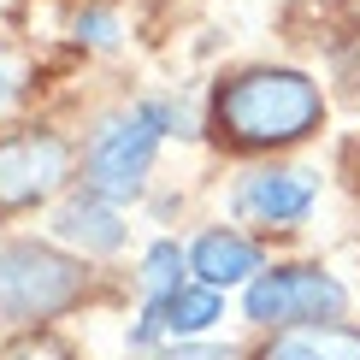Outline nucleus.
Segmentation results:
<instances>
[{
  "instance_id": "obj_1",
  "label": "nucleus",
  "mask_w": 360,
  "mask_h": 360,
  "mask_svg": "<svg viewBox=\"0 0 360 360\" xmlns=\"http://www.w3.org/2000/svg\"><path fill=\"white\" fill-rule=\"evenodd\" d=\"M319 83L302 71H243L236 83L219 89V130L243 148L302 142L307 130H319Z\"/></svg>"
},
{
  "instance_id": "obj_2",
  "label": "nucleus",
  "mask_w": 360,
  "mask_h": 360,
  "mask_svg": "<svg viewBox=\"0 0 360 360\" xmlns=\"http://www.w3.org/2000/svg\"><path fill=\"white\" fill-rule=\"evenodd\" d=\"M83 295V266L41 243H6L0 248V319L36 325L65 313Z\"/></svg>"
},
{
  "instance_id": "obj_3",
  "label": "nucleus",
  "mask_w": 360,
  "mask_h": 360,
  "mask_svg": "<svg viewBox=\"0 0 360 360\" xmlns=\"http://www.w3.org/2000/svg\"><path fill=\"white\" fill-rule=\"evenodd\" d=\"M160 118L142 107L130 112H112L107 124L89 136V154H83V189L101 195V201H136L142 184H148V166H154V148H160Z\"/></svg>"
},
{
  "instance_id": "obj_4",
  "label": "nucleus",
  "mask_w": 360,
  "mask_h": 360,
  "mask_svg": "<svg viewBox=\"0 0 360 360\" xmlns=\"http://www.w3.org/2000/svg\"><path fill=\"white\" fill-rule=\"evenodd\" d=\"M349 307V290L331 272H313V266H272L248 283L243 313L254 325H331Z\"/></svg>"
},
{
  "instance_id": "obj_5",
  "label": "nucleus",
  "mask_w": 360,
  "mask_h": 360,
  "mask_svg": "<svg viewBox=\"0 0 360 360\" xmlns=\"http://www.w3.org/2000/svg\"><path fill=\"white\" fill-rule=\"evenodd\" d=\"M71 172V148L53 130H18V136H0V213H18L36 207L65 184Z\"/></svg>"
},
{
  "instance_id": "obj_6",
  "label": "nucleus",
  "mask_w": 360,
  "mask_h": 360,
  "mask_svg": "<svg viewBox=\"0 0 360 360\" xmlns=\"http://www.w3.org/2000/svg\"><path fill=\"white\" fill-rule=\"evenodd\" d=\"M213 319H224V302H219V290H207V283H184L177 295H160V302H148L142 307V325L130 331V342L136 349H148V342H160V337H177V342H189V337H201Z\"/></svg>"
},
{
  "instance_id": "obj_7",
  "label": "nucleus",
  "mask_w": 360,
  "mask_h": 360,
  "mask_svg": "<svg viewBox=\"0 0 360 360\" xmlns=\"http://www.w3.org/2000/svg\"><path fill=\"white\" fill-rule=\"evenodd\" d=\"M231 207L254 224H302L313 213V184L302 172H254V177H243Z\"/></svg>"
},
{
  "instance_id": "obj_8",
  "label": "nucleus",
  "mask_w": 360,
  "mask_h": 360,
  "mask_svg": "<svg viewBox=\"0 0 360 360\" xmlns=\"http://www.w3.org/2000/svg\"><path fill=\"white\" fill-rule=\"evenodd\" d=\"M53 236L83 254H118L124 248V219H118L112 201H101V195H71L65 207L53 213Z\"/></svg>"
},
{
  "instance_id": "obj_9",
  "label": "nucleus",
  "mask_w": 360,
  "mask_h": 360,
  "mask_svg": "<svg viewBox=\"0 0 360 360\" xmlns=\"http://www.w3.org/2000/svg\"><path fill=\"white\" fill-rule=\"evenodd\" d=\"M189 272L207 283V290H224V283H254L260 278V248L236 231H207L201 243L189 248Z\"/></svg>"
},
{
  "instance_id": "obj_10",
  "label": "nucleus",
  "mask_w": 360,
  "mask_h": 360,
  "mask_svg": "<svg viewBox=\"0 0 360 360\" xmlns=\"http://www.w3.org/2000/svg\"><path fill=\"white\" fill-rule=\"evenodd\" d=\"M254 360H360V331L354 325H295L272 337Z\"/></svg>"
},
{
  "instance_id": "obj_11",
  "label": "nucleus",
  "mask_w": 360,
  "mask_h": 360,
  "mask_svg": "<svg viewBox=\"0 0 360 360\" xmlns=\"http://www.w3.org/2000/svg\"><path fill=\"white\" fill-rule=\"evenodd\" d=\"M184 266H189V254L177 248V243H154V248H148V260H142V290H148V302L184 290Z\"/></svg>"
},
{
  "instance_id": "obj_12",
  "label": "nucleus",
  "mask_w": 360,
  "mask_h": 360,
  "mask_svg": "<svg viewBox=\"0 0 360 360\" xmlns=\"http://www.w3.org/2000/svg\"><path fill=\"white\" fill-rule=\"evenodd\" d=\"M148 360H236V349H224V342H172V349H154Z\"/></svg>"
},
{
  "instance_id": "obj_13",
  "label": "nucleus",
  "mask_w": 360,
  "mask_h": 360,
  "mask_svg": "<svg viewBox=\"0 0 360 360\" xmlns=\"http://www.w3.org/2000/svg\"><path fill=\"white\" fill-rule=\"evenodd\" d=\"M0 360H71V349L53 342V337H24V342H12Z\"/></svg>"
},
{
  "instance_id": "obj_14",
  "label": "nucleus",
  "mask_w": 360,
  "mask_h": 360,
  "mask_svg": "<svg viewBox=\"0 0 360 360\" xmlns=\"http://www.w3.org/2000/svg\"><path fill=\"white\" fill-rule=\"evenodd\" d=\"M77 36H89V41H95V48H107V41L118 36L112 12H83V18H77Z\"/></svg>"
}]
</instances>
